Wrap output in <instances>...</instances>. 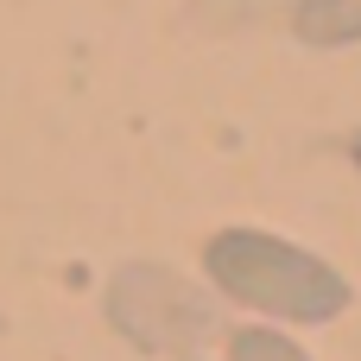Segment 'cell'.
Here are the masks:
<instances>
[{
	"label": "cell",
	"instance_id": "6da1fadb",
	"mask_svg": "<svg viewBox=\"0 0 361 361\" xmlns=\"http://www.w3.org/2000/svg\"><path fill=\"white\" fill-rule=\"evenodd\" d=\"M203 273L228 305L260 311L273 324H336L355 305V286L343 279V267H330L324 254H311L286 235H267V228L209 235Z\"/></svg>",
	"mask_w": 361,
	"mask_h": 361
},
{
	"label": "cell",
	"instance_id": "7a4b0ae2",
	"mask_svg": "<svg viewBox=\"0 0 361 361\" xmlns=\"http://www.w3.org/2000/svg\"><path fill=\"white\" fill-rule=\"evenodd\" d=\"M108 324L146 355H190L216 330V305L171 267L133 260L108 279Z\"/></svg>",
	"mask_w": 361,
	"mask_h": 361
},
{
	"label": "cell",
	"instance_id": "3957f363",
	"mask_svg": "<svg viewBox=\"0 0 361 361\" xmlns=\"http://www.w3.org/2000/svg\"><path fill=\"white\" fill-rule=\"evenodd\" d=\"M292 32L317 51L361 44V0H298L292 6Z\"/></svg>",
	"mask_w": 361,
	"mask_h": 361
},
{
	"label": "cell",
	"instance_id": "277c9868",
	"mask_svg": "<svg viewBox=\"0 0 361 361\" xmlns=\"http://www.w3.org/2000/svg\"><path fill=\"white\" fill-rule=\"evenodd\" d=\"M228 361H311L286 330H273V324H247V330H235L228 336Z\"/></svg>",
	"mask_w": 361,
	"mask_h": 361
}]
</instances>
